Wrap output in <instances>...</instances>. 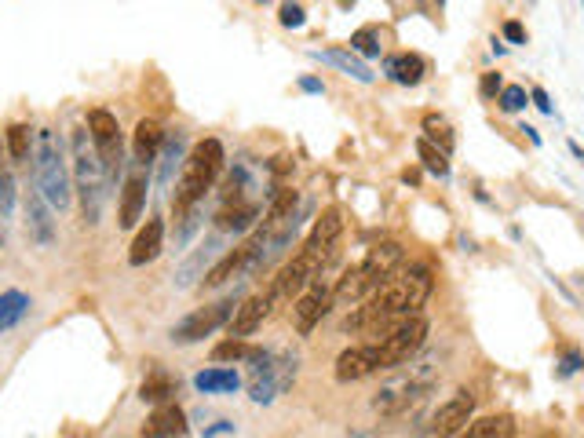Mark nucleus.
Masks as SVG:
<instances>
[{"label": "nucleus", "mask_w": 584, "mask_h": 438, "mask_svg": "<svg viewBox=\"0 0 584 438\" xmlns=\"http://www.w3.org/2000/svg\"><path fill=\"white\" fill-rule=\"evenodd\" d=\"M23 205H26V234H30V241L41 245V248H48L55 241V219H52L55 209L44 201V194L37 187L26 191V201Z\"/></svg>", "instance_id": "obj_16"}, {"label": "nucleus", "mask_w": 584, "mask_h": 438, "mask_svg": "<svg viewBox=\"0 0 584 438\" xmlns=\"http://www.w3.org/2000/svg\"><path fill=\"white\" fill-rule=\"evenodd\" d=\"M256 252H259V234H252L249 241H241V245H234L231 252H223V256L212 263V271L202 278V289H216V285H227L231 278L249 275Z\"/></svg>", "instance_id": "obj_12"}, {"label": "nucleus", "mask_w": 584, "mask_h": 438, "mask_svg": "<svg viewBox=\"0 0 584 438\" xmlns=\"http://www.w3.org/2000/svg\"><path fill=\"white\" fill-rule=\"evenodd\" d=\"M471 413H475V395L471 391H457L453 398H446L435 416H431V434L435 438H453L460 434L467 424H471Z\"/></svg>", "instance_id": "obj_14"}, {"label": "nucleus", "mask_w": 584, "mask_h": 438, "mask_svg": "<svg viewBox=\"0 0 584 438\" xmlns=\"http://www.w3.org/2000/svg\"><path fill=\"white\" fill-rule=\"evenodd\" d=\"M354 55H380V30L376 26H365V30H358L354 37H351V44H347Z\"/></svg>", "instance_id": "obj_37"}, {"label": "nucleus", "mask_w": 584, "mask_h": 438, "mask_svg": "<svg viewBox=\"0 0 584 438\" xmlns=\"http://www.w3.org/2000/svg\"><path fill=\"white\" fill-rule=\"evenodd\" d=\"M297 201H300V194L292 191V187H278V191L270 194V201H267L263 219H259V234H270L274 227H281L292 212H297Z\"/></svg>", "instance_id": "obj_23"}, {"label": "nucleus", "mask_w": 584, "mask_h": 438, "mask_svg": "<svg viewBox=\"0 0 584 438\" xmlns=\"http://www.w3.org/2000/svg\"><path fill=\"white\" fill-rule=\"evenodd\" d=\"M238 307H241L238 296H223V300H216V303L198 307L193 314H186L179 325H172V343H198V340L212 336L216 329L231 325V318H234Z\"/></svg>", "instance_id": "obj_9"}, {"label": "nucleus", "mask_w": 584, "mask_h": 438, "mask_svg": "<svg viewBox=\"0 0 584 438\" xmlns=\"http://www.w3.org/2000/svg\"><path fill=\"white\" fill-rule=\"evenodd\" d=\"M504 37L512 41V44H526V30H523V23H504Z\"/></svg>", "instance_id": "obj_44"}, {"label": "nucleus", "mask_w": 584, "mask_h": 438, "mask_svg": "<svg viewBox=\"0 0 584 438\" xmlns=\"http://www.w3.org/2000/svg\"><path fill=\"white\" fill-rule=\"evenodd\" d=\"M88 135L99 150L103 172H107V183H118V175L125 168V143H121V125L110 110H91L88 114Z\"/></svg>", "instance_id": "obj_8"}, {"label": "nucleus", "mask_w": 584, "mask_h": 438, "mask_svg": "<svg viewBox=\"0 0 584 438\" xmlns=\"http://www.w3.org/2000/svg\"><path fill=\"white\" fill-rule=\"evenodd\" d=\"M383 73L391 77L395 84L413 88V84H420V80H424L428 62H424L417 51H399V55H387V59H383Z\"/></svg>", "instance_id": "obj_22"}, {"label": "nucleus", "mask_w": 584, "mask_h": 438, "mask_svg": "<svg viewBox=\"0 0 584 438\" xmlns=\"http://www.w3.org/2000/svg\"><path fill=\"white\" fill-rule=\"evenodd\" d=\"M227 164V150L220 139H202L193 146L183 161V172H179V183H175V194H172V212L175 219L190 209H198L202 198L212 191V183L220 180V172Z\"/></svg>", "instance_id": "obj_4"}, {"label": "nucleus", "mask_w": 584, "mask_h": 438, "mask_svg": "<svg viewBox=\"0 0 584 438\" xmlns=\"http://www.w3.org/2000/svg\"><path fill=\"white\" fill-rule=\"evenodd\" d=\"M216 256V241H205L198 252H193L186 263H183V267L175 271V289H186V285H193V282H198V275L205 271V263Z\"/></svg>", "instance_id": "obj_29"}, {"label": "nucleus", "mask_w": 584, "mask_h": 438, "mask_svg": "<svg viewBox=\"0 0 584 438\" xmlns=\"http://www.w3.org/2000/svg\"><path fill=\"white\" fill-rule=\"evenodd\" d=\"M300 373V359L288 355V350H259V359H252V384H249V398L256 405L274 402L278 395H285Z\"/></svg>", "instance_id": "obj_6"}, {"label": "nucleus", "mask_w": 584, "mask_h": 438, "mask_svg": "<svg viewBox=\"0 0 584 438\" xmlns=\"http://www.w3.org/2000/svg\"><path fill=\"white\" fill-rule=\"evenodd\" d=\"M580 366H584V355H580V350H566L562 362H559V377H573Z\"/></svg>", "instance_id": "obj_42"}, {"label": "nucleus", "mask_w": 584, "mask_h": 438, "mask_svg": "<svg viewBox=\"0 0 584 438\" xmlns=\"http://www.w3.org/2000/svg\"><path fill=\"white\" fill-rule=\"evenodd\" d=\"M431 289H435V278H431V271L424 267V263H410V267L402 263V267H399L391 278H387L383 285H376V289L362 300V307L347 318L344 329L365 332V336L372 340V336H380L383 329L399 325L402 318L420 314V307L428 303Z\"/></svg>", "instance_id": "obj_1"}, {"label": "nucleus", "mask_w": 584, "mask_h": 438, "mask_svg": "<svg viewBox=\"0 0 584 438\" xmlns=\"http://www.w3.org/2000/svg\"><path fill=\"white\" fill-rule=\"evenodd\" d=\"M304 23H307L304 8L297 5V0H285V5H281V26H285V30H300Z\"/></svg>", "instance_id": "obj_40"}, {"label": "nucleus", "mask_w": 584, "mask_h": 438, "mask_svg": "<svg viewBox=\"0 0 584 438\" xmlns=\"http://www.w3.org/2000/svg\"><path fill=\"white\" fill-rule=\"evenodd\" d=\"M300 88H304V92H311V96H322L325 92V84L318 77H300Z\"/></svg>", "instance_id": "obj_45"}, {"label": "nucleus", "mask_w": 584, "mask_h": 438, "mask_svg": "<svg viewBox=\"0 0 584 438\" xmlns=\"http://www.w3.org/2000/svg\"><path fill=\"white\" fill-rule=\"evenodd\" d=\"M428 332H431V322L424 314H410L399 325H391V329H383L380 336H372V343L380 347V355H383V369L406 366L417 350L424 347Z\"/></svg>", "instance_id": "obj_7"}, {"label": "nucleus", "mask_w": 584, "mask_h": 438, "mask_svg": "<svg viewBox=\"0 0 584 438\" xmlns=\"http://www.w3.org/2000/svg\"><path fill=\"white\" fill-rule=\"evenodd\" d=\"M5 146H8V157L12 161H26L30 150H33V128L30 125H12L5 132Z\"/></svg>", "instance_id": "obj_35"}, {"label": "nucleus", "mask_w": 584, "mask_h": 438, "mask_svg": "<svg viewBox=\"0 0 584 438\" xmlns=\"http://www.w3.org/2000/svg\"><path fill=\"white\" fill-rule=\"evenodd\" d=\"M193 387H198L202 395H231L241 387V377L234 369H223V366H212L205 373L193 377Z\"/></svg>", "instance_id": "obj_26"}, {"label": "nucleus", "mask_w": 584, "mask_h": 438, "mask_svg": "<svg viewBox=\"0 0 584 438\" xmlns=\"http://www.w3.org/2000/svg\"><path fill=\"white\" fill-rule=\"evenodd\" d=\"M501 88H504L501 73H482V80H478V96H482V99H497Z\"/></svg>", "instance_id": "obj_41"}, {"label": "nucleus", "mask_w": 584, "mask_h": 438, "mask_svg": "<svg viewBox=\"0 0 584 438\" xmlns=\"http://www.w3.org/2000/svg\"><path fill=\"white\" fill-rule=\"evenodd\" d=\"M33 187L44 194V201L62 212L70 209V161L62 150V139L52 128H37L33 135Z\"/></svg>", "instance_id": "obj_5"}, {"label": "nucleus", "mask_w": 584, "mask_h": 438, "mask_svg": "<svg viewBox=\"0 0 584 438\" xmlns=\"http://www.w3.org/2000/svg\"><path fill=\"white\" fill-rule=\"evenodd\" d=\"M523 132L530 135V143H533V146H541V135H537V128H530V125H523Z\"/></svg>", "instance_id": "obj_46"}, {"label": "nucleus", "mask_w": 584, "mask_h": 438, "mask_svg": "<svg viewBox=\"0 0 584 438\" xmlns=\"http://www.w3.org/2000/svg\"><path fill=\"white\" fill-rule=\"evenodd\" d=\"M497 107H501L504 114H519V110H526V88H519V84H508V88H501V96H497Z\"/></svg>", "instance_id": "obj_38"}, {"label": "nucleus", "mask_w": 584, "mask_h": 438, "mask_svg": "<svg viewBox=\"0 0 584 438\" xmlns=\"http://www.w3.org/2000/svg\"><path fill=\"white\" fill-rule=\"evenodd\" d=\"M186 157H183V135L175 132L172 139L165 135V146H161V168H157V183L161 187H168L172 183V172H175V164H183Z\"/></svg>", "instance_id": "obj_34"}, {"label": "nucleus", "mask_w": 584, "mask_h": 438, "mask_svg": "<svg viewBox=\"0 0 584 438\" xmlns=\"http://www.w3.org/2000/svg\"><path fill=\"white\" fill-rule=\"evenodd\" d=\"M417 154H420V161H424V168L431 172V175H438V180H449V154H442L435 143H428L424 135L417 139Z\"/></svg>", "instance_id": "obj_36"}, {"label": "nucleus", "mask_w": 584, "mask_h": 438, "mask_svg": "<svg viewBox=\"0 0 584 438\" xmlns=\"http://www.w3.org/2000/svg\"><path fill=\"white\" fill-rule=\"evenodd\" d=\"M329 311H333V282L315 278V282L300 293V300L292 303V325H297L300 336H311L315 325H318Z\"/></svg>", "instance_id": "obj_11"}, {"label": "nucleus", "mask_w": 584, "mask_h": 438, "mask_svg": "<svg viewBox=\"0 0 584 438\" xmlns=\"http://www.w3.org/2000/svg\"><path fill=\"white\" fill-rule=\"evenodd\" d=\"M161 245H165V223L161 219H146V227L136 234L132 248H128V263L132 267H146L161 256Z\"/></svg>", "instance_id": "obj_20"}, {"label": "nucleus", "mask_w": 584, "mask_h": 438, "mask_svg": "<svg viewBox=\"0 0 584 438\" xmlns=\"http://www.w3.org/2000/svg\"><path fill=\"white\" fill-rule=\"evenodd\" d=\"M186 434H190V424L175 402L157 405L143 424V438H186Z\"/></svg>", "instance_id": "obj_17"}, {"label": "nucleus", "mask_w": 584, "mask_h": 438, "mask_svg": "<svg viewBox=\"0 0 584 438\" xmlns=\"http://www.w3.org/2000/svg\"><path fill=\"white\" fill-rule=\"evenodd\" d=\"M270 307H274V296H270V289L267 293H256V296H249V300H241V307H238V314L231 318V336H252L259 325H263V318L270 314Z\"/></svg>", "instance_id": "obj_19"}, {"label": "nucleus", "mask_w": 584, "mask_h": 438, "mask_svg": "<svg viewBox=\"0 0 584 438\" xmlns=\"http://www.w3.org/2000/svg\"><path fill=\"white\" fill-rule=\"evenodd\" d=\"M198 227H202V212H198V209L183 212V216H179V234H175V245L183 248V245L193 238V230H198Z\"/></svg>", "instance_id": "obj_39"}, {"label": "nucleus", "mask_w": 584, "mask_h": 438, "mask_svg": "<svg viewBox=\"0 0 584 438\" xmlns=\"http://www.w3.org/2000/svg\"><path fill=\"white\" fill-rule=\"evenodd\" d=\"M333 373H336L340 384H354V380H365V377H372V373H383V355H380V347H376L372 340L347 347L344 355L336 359Z\"/></svg>", "instance_id": "obj_13"}, {"label": "nucleus", "mask_w": 584, "mask_h": 438, "mask_svg": "<svg viewBox=\"0 0 584 438\" xmlns=\"http://www.w3.org/2000/svg\"><path fill=\"white\" fill-rule=\"evenodd\" d=\"M431 384H435L431 369H424V373H410V377H399V380L383 384V387L376 391L372 409H376V413H402V409H410L413 402H420V398L431 391Z\"/></svg>", "instance_id": "obj_10"}, {"label": "nucleus", "mask_w": 584, "mask_h": 438, "mask_svg": "<svg viewBox=\"0 0 584 438\" xmlns=\"http://www.w3.org/2000/svg\"><path fill=\"white\" fill-rule=\"evenodd\" d=\"M402 267V245L399 241H380L365 252L362 263L347 267L336 285H333V307H351L358 300H365L376 285H383L395 271Z\"/></svg>", "instance_id": "obj_2"}, {"label": "nucleus", "mask_w": 584, "mask_h": 438, "mask_svg": "<svg viewBox=\"0 0 584 438\" xmlns=\"http://www.w3.org/2000/svg\"><path fill=\"white\" fill-rule=\"evenodd\" d=\"M570 150H573V157H577V161H584V150H580L577 143H570Z\"/></svg>", "instance_id": "obj_47"}, {"label": "nucleus", "mask_w": 584, "mask_h": 438, "mask_svg": "<svg viewBox=\"0 0 584 438\" xmlns=\"http://www.w3.org/2000/svg\"><path fill=\"white\" fill-rule=\"evenodd\" d=\"M530 99H533V107L541 110V114H555V107H551V99H548V92L537 84V88H530Z\"/></svg>", "instance_id": "obj_43"}, {"label": "nucleus", "mask_w": 584, "mask_h": 438, "mask_svg": "<svg viewBox=\"0 0 584 438\" xmlns=\"http://www.w3.org/2000/svg\"><path fill=\"white\" fill-rule=\"evenodd\" d=\"M424 139H428V143H435L442 154H453V146H457L453 125H449L442 114H428V117H424Z\"/></svg>", "instance_id": "obj_32"}, {"label": "nucleus", "mask_w": 584, "mask_h": 438, "mask_svg": "<svg viewBox=\"0 0 584 438\" xmlns=\"http://www.w3.org/2000/svg\"><path fill=\"white\" fill-rule=\"evenodd\" d=\"M70 172H73V191L80 198V216L88 227L99 223L103 216V201H107V172L99 161L88 128H73L70 135Z\"/></svg>", "instance_id": "obj_3"}, {"label": "nucleus", "mask_w": 584, "mask_h": 438, "mask_svg": "<svg viewBox=\"0 0 584 438\" xmlns=\"http://www.w3.org/2000/svg\"><path fill=\"white\" fill-rule=\"evenodd\" d=\"M26 314H30V296H26V293H19V289L0 293V332L15 329Z\"/></svg>", "instance_id": "obj_28"}, {"label": "nucleus", "mask_w": 584, "mask_h": 438, "mask_svg": "<svg viewBox=\"0 0 584 438\" xmlns=\"http://www.w3.org/2000/svg\"><path fill=\"white\" fill-rule=\"evenodd\" d=\"M259 350H263V347H252V343H245L241 336H231V340H223V343L212 350V359H216V362H252V359H259Z\"/></svg>", "instance_id": "obj_33"}, {"label": "nucleus", "mask_w": 584, "mask_h": 438, "mask_svg": "<svg viewBox=\"0 0 584 438\" xmlns=\"http://www.w3.org/2000/svg\"><path fill=\"white\" fill-rule=\"evenodd\" d=\"M146 187H150L146 168L139 164V168L128 175V180H125V191H121V219H118L121 230H132V227L139 223L143 205H146Z\"/></svg>", "instance_id": "obj_18"}, {"label": "nucleus", "mask_w": 584, "mask_h": 438, "mask_svg": "<svg viewBox=\"0 0 584 438\" xmlns=\"http://www.w3.org/2000/svg\"><path fill=\"white\" fill-rule=\"evenodd\" d=\"M340 234H344V212H340V209H325V212L318 216L315 230L307 234L304 248H311V252L325 263V267H329L333 256H336V245H340Z\"/></svg>", "instance_id": "obj_15"}, {"label": "nucleus", "mask_w": 584, "mask_h": 438, "mask_svg": "<svg viewBox=\"0 0 584 438\" xmlns=\"http://www.w3.org/2000/svg\"><path fill=\"white\" fill-rule=\"evenodd\" d=\"M256 216H259L256 201H227V205L216 212V227L227 230V234H241V230H249V227L256 223Z\"/></svg>", "instance_id": "obj_25"}, {"label": "nucleus", "mask_w": 584, "mask_h": 438, "mask_svg": "<svg viewBox=\"0 0 584 438\" xmlns=\"http://www.w3.org/2000/svg\"><path fill=\"white\" fill-rule=\"evenodd\" d=\"M460 438H515V420L508 413L501 416H482V420H471Z\"/></svg>", "instance_id": "obj_27"}, {"label": "nucleus", "mask_w": 584, "mask_h": 438, "mask_svg": "<svg viewBox=\"0 0 584 438\" xmlns=\"http://www.w3.org/2000/svg\"><path fill=\"white\" fill-rule=\"evenodd\" d=\"M172 395H175V380H172L168 373H161V369H154V373H150V377L139 384V398H143V402L165 405Z\"/></svg>", "instance_id": "obj_31"}, {"label": "nucleus", "mask_w": 584, "mask_h": 438, "mask_svg": "<svg viewBox=\"0 0 584 438\" xmlns=\"http://www.w3.org/2000/svg\"><path fill=\"white\" fill-rule=\"evenodd\" d=\"M315 59L336 66L340 73H347V77H354V80H362V84H372V70H369L365 59L354 55L351 48H325V51H315Z\"/></svg>", "instance_id": "obj_24"}, {"label": "nucleus", "mask_w": 584, "mask_h": 438, "mask_svg": "<svg viewBox=\"0 0 584 438\" xmlns=\"http://www.w3.org/2000/svg\"><path fill=\"white\" fill-rule=\"evenodd\" d=\"M15 212V175L8 161V146L0 143V219H12Z\"/></svg>", "instance_id": "obj_30"}, {"label": "nucleus", "mask_w": 584, "mask_h": 438, "mask_svg": "<svg viewBox=\"0 0 584 438\" xmlns=\"http://www.w3.org/2000/svg\"><path fill=\"white\" fill-rule=\"evenodd\" d=\"M161 146H165V128H161V121H157V117H143V121L136 125V135H132V154H136V161H139L143 168H150V161L161 154Z\"/></svg>", "instance_id": "obj_21"}]
</instances>
